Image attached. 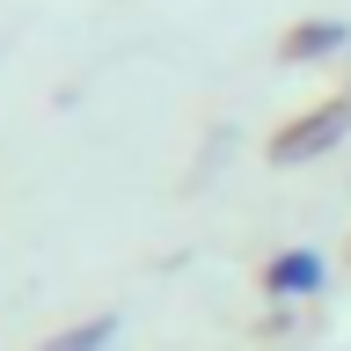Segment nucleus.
<instances>
[{"mask_svg": "<svg viewBox=\"0 0 351 351\" xmlns=\"http://www.w3.org/2000/svg\"><path fill=\"white\" fill-rule=\"evenodd\" d=\"M344 132H351V88H337V95H315L300 117H285V125L271 132L263 161H271V169H307V161H322Z\"/></svg>", "mask_w": 351, "mask_h": 351, "instance_id": "1", "label": "nucleus"}, {"mask_svg": "<svg viewBox=\"0 0 351 351\" xmlns=\"http://www.w3.org/2000/svg\"><path fill=\"white\" fill-rule=\"evenodd\" d=\"M315 285H322V256L315 249H285V256L263 263V293L271 300H307Z\"/></svg>", "mask_w": 351, "mask_h": 351, "instance_id": "2", "label": "nucleus"}, {"mask_svg": "<svg viewBox=\"0 0 351 351\" xmlns=\"http://www.w3.org/2000/svg\"><path fill=\"white\" fill-rule=\"evenodd\" d=\"M337 44H351V29H344V22H329V15H315V22H293V29L278 37V59L285 66H307V59H329Z\"/></svg>", "mask_w": 351, "mask_h": 351, "instance_id": "3", "label": "nucleus"}, {"mask_svg": "<svg viewBox=\"0 0 351 351\" xmlns=\"http://www.w3.org/2000/svg\"><path fill=\"white\" fill-rule=\"evenodd\" d=\"M110 337H117V315H88V322L59 329V337H44L37 351H110Z\"/></svg>", "mask_w": 351, "mask_h": 351, "instance_id": "4", "label": "nucleus"}]
</instances>
